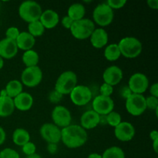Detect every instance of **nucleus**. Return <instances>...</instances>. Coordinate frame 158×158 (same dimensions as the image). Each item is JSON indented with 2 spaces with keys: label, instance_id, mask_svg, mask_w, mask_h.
Returning <instances> with one entry per match:
<instances>
[{
  "label": "nucleus",
  "instance_id": "obj_1",
  "mask_svg": "<svg viewBox=\"0 0 158 158\" xmlns=\"http://www.w3.org/2000/svg\"><path fill=\"white\" fill-rule=\"evenodd\" d=\"M61 140L69 148L82 147L87 140V133L80 125L70 124L61 130Z\"/></svg>",
  "mask_w": 158,
  "mask_h": 158
},
{
  "label": "nucleus",
  "instance_id": "obj_2",
  "mask_svg": "<svg viewBox=\"0 0 158 158\" xmlns=\"http://www.w3.org/2000/svg\"><path fill=\"white\" fill-rule=\"evenodd\" d=\"M117 45L120 54L128 59H134L140 56L143 49L141 42L133 36L124 37Z\"/></svg>",
  "mask_w": 158,
  "mask_h": 158
},
{
  "label": "nucleus",
  "instance_id": "obj_3",
  "mask_svg": "<svg viewBox=\"0 0 158 158\" xmlns=\"http://www.w3.org/2000/svg\"><path fill=\"white\" fill-rule=\"evenodd\" d=\"M42 13L41 6L35 1L28 0L23 2L19 8V16L22 19L29 23L40 20Z\"/></svg>",
  "mask_w": 158,
  "mask_h": 158
},
{
  "label": "nucleus",
  "instance_id": "obj_4",
  "mask_svg": "<svg viewBox=\"0 0 158 158\" xmlns=\"http://www.w3.org/2000/svg\"><path fill=\"white\" fill-rule=\"evenodd\" d=\"M77 86V76L73 71L62 73L55 84V90L62 95L69 94Z\"/></svg>",
  "mask_w": 158,
  "mask_h": 158
},
{
  "label": "nucleus",
  "instance_id": "obj_5",
  "mask_svg": "<svg viewBox=\"0 0 158 158\" xmlns=\"http://www.w3.org/2000/svg\"><path fill=\"white\" fill-rule=\"evenodd\" d=\"M95 29V24L92 20L82 19L73 22L69 30L74 38L83 40L89 38Z\"/></svg>",
  "mask_w": 158,
  "mask_h": 158
},
{
  "label": "nucleus",
  "instance_id": "obj_6",
  "mask_svg": "<svg viewBox=\"0 0 158 158\" xmlns=\"http://www.w3.org/2000/svg\"><path fill=\"white\" fill-rule=\"evenodd\" d=\"M114 16V10L106 2L99 4L93 12V18L95 23L102 27L109 26L113 22Z\"/></svg>",
  "mask_w": 158,
  "mask_h": 158
},
{
  "label": "nucleus",
  "instance_id": "obj_7",
  "mask_svg": "<svg viewBox=\"0 0 158 158\" xmlns=\"http://www.w3.org/2000/svg\"><path fill=\"white\" fill-rule=\"evenodd\" d=\"M126 109L133 116H140L146 111V98L143 94H132L126 99Z\"/></svg>",
  "mask_w": 158,
  "mask_h": 158
},
{
  "label": "nucleus",
  "instance_id": "obj_8",
  "mask_svg": "<svg viewBox=\"0 0 158 158\" xmlns=\"http://www.w3.org/2000/svg\"><path fill=\"white\" fill-rule=\"evenodd\" d=\"M43 72L38 66L26 67L21 74V83L28 87H35L41 83Z\"/></svg>",
  "mask_w": 158,
  "mask_h": 158
},
{
  "label": "nucleus",
  "instance_id": "obj_9",
  "mask_svg": "<svg viewBox=\"0 0 158 158\" xmlns=\"http://www.w3.org/2000/svg\"><path fill=\"white\" fill-rule=\"evenodd\" d=\"M73 103L77 106H84L92 99V92L88 86L77 85L69 94Z\"/></svg>",
  "mask_w": 158,
  "mask_h": 158
},
{
  "label": "nucleus",
  "instance_id": "obj_10",
  "mask_svg": "<svg viewBox=\"0 0 158 158\" xmlns=\"http://www.w3.org/2000/svg\"><path fill=\"white\" fill-rule=\"evenodd\" d=\"M52 119L56 126L64 128L71 124L72 116L67 108L59 105L52 110Z\"/></svg>",
  "mask_w": 158,
  "mask_h": 158
},
{
  "label": "nucleus",
  "instance_id": "obj_11",
  "mask_svg": "<svg viewBox=\"0 0 158 158\" xmlns=\"http://www.w3.org/2000/svg\"><path fill=\"white\" fill-rule=\"evenodd\" d=\"M149 86L148 78L141 73L133 74L129 80L128 87L133 94H143Z\"/></svg>",
  "mask_w": 158,
  "mask_h": 158
},
{
  "label": "nucleus",
  "instance_id": "obj_12",
  "mask_svg": "<svg viewBox=\"0 0 158 158\" xmlns=\"http://www.w3.org/2000/svg\"><path fill=\"white\" fill-rule=\"evenodd\" d=\"M93 110L99 115H107L114 111V102L110 97L99 95L94 99L92 103Z\"/></svg>",
  "mask_w": 158,
  "mask_h": 158
},
{
  "label": "nucleus",
  "instance_id": "obj_13",
  "mask_svg": "<svg viewBox=\"0 0 158 158\" xmlns=\"http://www.w3.org/2000/svg\"><path fill=\"white\" fill-rule=\"evenodd\" d=\"M40 133L41 137L48 143H58L61 140V130L54 123H44L40 127Z\"/></svg>",
  "mask_w": 158,
  "mask_h": 158
},
{
  "label": "nucleus",
  "instance_id": "obj_14",
  "mask_svg": "<svg viewBox=\"0 0 158 158\" xmlns=\"http://www.w3.org/2000/svg\"><path fill=\"white\" fill-rule=\"evenodd\" d=\"M114 134L119 140L127 142L132 140L135 136V128L129 122L122 121L115 127Z\"/></svg>",
  "mask_w": 158,
  "mask_h": 158
},
{
  "label": "nucleus",
  "instance_id": "obj_15",
  "mask_svg": "<svg viewBox=\"0 0 158 158\" xmlns=\"http://www.w3.org/2000/svg\"><path fill=\"white\" fill-rule=\"evenodd\" d=\"M123 71L119 66H110L106 68L103 74L105 83L114 86L117 85L123 79Z\"/></svg>",
  "mask_w": 158,
  "mask_h": 158
},
{
  "label": "nucleus",
  "instance_id": "obj_16",
  "mask_svg": "<svg viewBox=\"0 0 158 158\" xmlns=\"http://www.w3.org/2000/svg\"><path fill=\"white\" fill-rule=\"evenodd\" d=\"M18 46L15 40L5 38L0 41V56L2 59L9 60L18 53Z\"/></svg>",
  "mask_w": 158,
  "mask_h": 158
},
{
  "label": "nucleus",
  "instance_id": "obj_17",
  "mask_svg": "<svg viewBox=\"0 0 158 158\" xmlns=\"http://www.w3.org/2000/svg\"><path fill=\"white\" fill-rule=\"evenodd\" d=\"M99 123H100V115L93 110L86 111L80 117L81 127L84 130L94 129L98 126Z\"/></svg>",
  "mask_w": 158,
  "mask_h": 158
},
{
  "label": "nucleus",
  "instance_id": "obj_18",
  "mask_svg": "<svg viewBox=\"0 0 158 158\" xmlns=\"http://www.w3.org/2000/svg\"><path fill=\"white\" fill-rule=\"evenodd\" d=\"M89 38H90V43L92 46L97 49H101L103 46H106L109 40L107 32L103 28L94 29Z\"/></svg>",
  "mask_w": 158,
  "mask_h": 158
},
{
  "label": "nucleus",
  "instance_id": "obj_19",
  "mask_svg": "<svg viewBox=\"0 0 158 158\" xmlns=\"http://www.w3.org/2000/svg\"><path fill=\"white\" fill-rule=\"evenodd\" d=\"M15 108L21 111H27L33 104V98L29 93L23 92L13 99Z\"/></svg>",
  "mask_w": 158,
  "mask_h": 158
},
{
  "label": "nucleus",
  "instance_id": "obj_20",
  "mask_svg": "<svg viewBox=\"0 0 158 158\" xmlns=\"http://www.w3.org/2000/svg\"><path fill=\"white\" fill-rule=\"evenodd\" d=\"M40 21L41 22L45 29H52L59 23L60 17L56 12L52 9H47L43 12Z\"/></svg>",
  "mask_w": 158,
  "mask_h": 158
},
{
  "label": "nucleus",
  "instance_id": "obj_21",
  "mask_svg": "<svg viewBox=\"0 0 158 158\" xmlns=\"http://www.w3.org/2000/svg\"><path fill=\"white\" fill-rule=\"evenodd\" d=\"M18 49L23 51L30 50L35 43V39L28 32H20L19 35L15 40Z\"/></svg>",
  "mask_w": 158,
  "mask_h": 158
},
{
  "label": "nucleus",
  "instance_id": "obj_22",
  "mask_svg": "<svg viewBox=\"0 0 158 158\" xmlns=\"http://www.w3.org/2000/svg\"><path fill=\"white\" fill-rule=\"evenodd\" d=\"M15 110L13 99L8 96L1 97L0 96V117H7L10 116Z\"/></svg>",
  "mask_w": 158,
  "mask_h": 158
},
{
  "label": "nucleus",
  "instance_id": "obj_23",
  "mask_svg": "<svg viewBox=\"0 0 158 158\" xmlns=\"http://www.w3.org/2000/svg\"><path fill=\"white\" fill-rule=\"evenodd\" d=\"M86 13L84 6L80 3H74L71 5L68 9V16L73 22L82 19Z\"/></svg>",
  "mask_w": 158,
  "mask_h": 158
},
{
  "label": "nucleus",
  "instance_id": "obj_24",
  "mask_svg": "<svg viewBox=\"0 0 158 158\" xmlns=\"http://www.w3.org/2000/svg\"><path fill=\"white\" fill-rule=\"evenodd\" d=\"M12 140L17 146L23 147L26 143L30 141V134L23 128H17L12 134Z\"/></svg>",
  "mask_w": 158,
  "mask_h": 158
},
{
  "label": "nucleus",
  "instance_id": "obj_25",
  "mask_svg": "<svg viewBox=\"0 0 158 158\" xmlns=\"http://www.w3.org/2000/svg\"><path fill=\"white\" fill-rule=\"evenodd\" d=\"M5 90L6 91L8 97L14 99L23 93V83L19 80H12L7 83Z\"/></svg>",
  "mask_w": 158,
  "mask_h": 158
},
{
  "label": "nucleus",
  "instance_id": "obj_26",
  "mask_svg": "<svg viewBox=\"0 0 158 158\" xmlns=\"http://www.w3.org/2000/svg\"><path fill=\"white\" fill-rule=\"evenodd\" d=\"M39 60H40V57H39L38 53L32 49L25 51L23 55V62L26 67L36 66Z\"/></svg>",
  "mask_w": 158,
  "mask_h": 158
},
{
  "label": "nucleus",
  "instance_id": "obj_27",
  "mask_svg": "<svg viewBox=\"0 0 158 158\" xmlns=\"http://www.w3.org/2000/svg\"><path fill=\"white\" fill-rule=\"evenodd\" d=\"M120 56L121 54L118 45L115 43L110 44L104 50V56L108 61H116L120 58Z\"/></svg>",
  "mask_w": 158,
  "mask_h": 158
},
{
  "label": "nucleus",
  "instance_id": "obj_28",
  "mask_svg": "<svg viewBox=\"0 0 158 158\" xmlns=\"http://www.w3.org/2000/svg\"><path fill=\"white\" fill-rule=\"evenodd\" d=\"M45 32V28L40 20L32 22L28 25V32L35 38L37 36H41Z\"/></svg>",
  "mask_w": 158,
  "mask_h": 158
},
{
  "label": "nucleus",
  "instance_id": "obj_29",
  "mask_svg": "<svg viewBox=\"0 0 158 158\" xmlns=\"http://www.w3.org/2000/svg\"><path fill=\"white\" fill-rule=\"evenodd\" d=\"M102 158H125L123 150L119 147H110L103 152Z\"/></svg>",
  "mask_w": 158,
  "mask_h": 158
},
{
  "label": "nucleus",
  "instance_id": "obj_30",
  "mask_svg": "<svg viewBox=\"0 0 158 158\" xmlns=\"http://www.w3.org/2000/svg\"><path fill=\"white\" fill-rule=\"evenodd\" d=\"M106 122L110 126L116 127L122 122L121 115L119 113L112 111L106 115Z\"/></svg>",
  "mask_w": 158,
  "mask_h": 158
},
{
  "label": "nucleus",
  "instance_id": "obj_31",
  "mask_svg": "<svg viewBox=\"0 0 158 158\" xmlns=\"http://www.w3.org/2000/svg\"><path fill=\"white\" fill-rule=\"evenodd\" d=\"M0 158H19V154L15 150L5 148L0 152Z\"/></svg>",
  "mask_w": 158,
  "mask_h": 158
},
{
  "label": "nucleus",
  "instance_id": "obj_32",
  "mask_svg": "<svg viewBox=\"0 0 158 158\" xmlns=\"http://www.w3.org/2000/svg\"><path fill=\"white\" fill-rule=\"evenodd\" d=\"M114 92V87L107 83H103L100 87V93L101 96L104 97H110Z\"/></svg>",
  "mask_w": 158,
  "mask_h": 158
},
{
  "label": "nucleus",
  "instance_id": "obj_33",
  "mask_svg": "<svg viewBox=\"0 0 158 158\" xmlns=\"http://www.w3.org/2000/svg\"><path fill=\"white\" fill-rule=\"evenodd\" d=\"M20 32L18 28L16 27H9L8 28L6 32V38L8 39H10V40H16V39L18 38V36L19 35Z\"/></svg>",
  "mask_w": 158,
  "mask_h": 158
},
{
  "label": "nucleus",
  "instance_id": "obj_34",
  "mask_svg": "<svg viewBox=\"0 0 158 158\" xmlns=\"http://www.w3.org/2000/svg\"><path fill=\"white\" fill-rule=\"evenodd\" d=\"M106 3L114 10V9L123 8L127 3V1L126 0H108Z\"/></svg>",
  "mask_w": 158,
  "mask_h": 158
},
{
  "label": "nucleus",
  "instance_id": "obj_35",
  "mask_svg": "<svg viewBox=\"0 0 158 158\" xmlns=\"http://www.w3.org/2000/svg\"><path fill=\"white\" fill-rule=\"evenodd\" d=\"M35 151H36V146L32 142H28L23 146V152L27 156L35 154Z\"/></svg>",
  "mask_w": 158,
  "mask_h": 158
},
{
  "label": "nucleus",
  "instance_id": "obj_36",
  "mask_svg": "<svg viewBox=\"0 0 158 158\" xmlns=\"http://www.w3.org/2000/svg\"><path fill=\"white\" fill-rule=\"evenodd\" d=\"M146 106L147 108L150 110H154L158 108V99L157 97H152V96H150V97H147L146 98Z\"/></svg>",
  "mask_w": 158,
  "mask_h": 158
},
{
  "label": "nucleus",
  "instance_id": "obj_37",
  "mask_svg": "<svg viewBox=\"0 0 158 158\" xmlns=\"http://www.w3.org/2000/svg\"><path fill=\"white\" fill-rule=\"evenodd\" d=\"M62 98H63V95L57 92L56 90H55V89L50 92V94H49V100L52 103H59L62 100Z\"/></svg>",
  "mask_w": 158,
  "mask_h": 158
},
{
  "label": "nucleus",
  "instance_id": "obj_38",
  "mask_svg": "<svg viewBox=\"0 0 158 158\" xmlns=\"http://www.w3.org/2000/svg\"><path fill=\"white\" fill-rule=\"evenodd\" d=\"M61 23L62 25H63V27L66 28V29H70L71 26H72L73 23V21L68 15H66V16H64L62 19Z\"/></svg>",
  "mask_w": 158,
  "mask_h": 158
},
{
  "label": "nucleus",
  "instance_id": "obj_39",
  "mask_svg": "<svg viewBox=\"0 0 158 158\" xmlns=\"http://www.w3.org/2000/svg\"><path fill=\"white\" fill-rule=\"evenodd\" d=\"M150 93L151 96L154 97H158V83H155L152 84L150 87Z\"/></svg>",
  "mask_w": 158,
  "mask_h": 158
},
{
  "label": "nucleus",
  "instance_id": "obj_40",
  "mask_svg": "<svg viewBox=\"0 0 158 158\" xmlns=\"http://www.w3.org/2000/svg\"><path fill=\"white\" fill-rule=\"evenodd\" d=\"M47 150L49 151V153H50L51 154H55L56 153L57 150H58V147H57L56 143H48Z\"/></svg>",
  "mask_w": 158,
  "mask_h": 158
},
{
  "label": "nucleus",
  "instance_id": "obj_41",
  "mask_svg": "<svg viewBox=\"0 0 158 158\" xmlns=\"http://www.w3.org/2000/svg\"><path fill=\"white\" fill-rule=\"evenodd\" d=\"M133 93L131 92V89H129V87H124V88H123L121 90L122 96H123L125 99H127L128 97H129Z\"/></svg>",
  "mask_w": 158,
  "mask_h": 158
},
{
  "label": "nucleus",
  "instance_id": "obj_42",
  "mask_svg": "<svg viewBox=\"0 0 158 158\" xmlns=\"http://www.w3.org/2000/svg\"><path fill=\"white\" fill-rule=\"evenodd\" d=\"M148 5L151 9H158V0H148Z\"/></svg>",
  "mask_w": 158,
  "mask_h": 158
},
{
  "label": "nucleus",
  "instance_id": "obj_43",
  "mask_svg": "<svg viewBox=\"0 0 158 158\" xmlns=\"http://www.w3.org/2000/svg\"><path fill=\"white\" fill-rule=\"evenodd\" d=\"M6 132H5L4 129L0 127V145H2L3 143H4L5 140H6Z\"/></svg>",
  "mask_w": 158,
  "mask_h": 158
},
{
  "label": "nucleus",
  "instance_id": "obj_44",
  "mask_svg": "<svg viewBox=\"0 0 158 158\" xmlns=\"http://www.w3.org/2000/svg\"><path fill=\"white\" fill-rule=\"evenodd\" d=\"M150 138L151 139V140L152 141H154V140H157L158 139V132L157 131H151V134H150Z\"/></svg>",
  "mask_w": 158,
  "mask_h": 158
},
{
  "label": "nucleus",
  "instance_id": "obj_45",
  "mask_svg": "<svg viewBox=\"0 0 158 158\" xmlns=\"http://www.w3.org/2000/svg\"><path fill=\"white\" fill-rule=\"evenodd\" d=\"M99 124H107L106 122V115H100V123Z\"/></svg>",
  "mask_w": 158,
  "mask_h": 158
},
{
  "label": "nucleus",
  "instance_id": "obj_46",
  "mask_svg": "<svg viewBox=\"0 0 158 158\" xmlns=\"http://www.w3.org/2000/svg\"><path fill=\"white\" fill-rule=\"evenodd\" d=\"M153 149H154V152L156 153V154H157L158 153V139L157 140H155L153 141Z\"/></svg>",
  "mask_w": 158,
  "mask_h": 158
},
{
  "label": "nucleus",
  "instance_id": "obj_47",
  "mask_svg": "<svg viewBox=\"0 0 158 158\" xmlns=\"http://www.w3.org/2000/svg\"><path fill=\"white\" fill-rule=\"evenodd\" d=\"M87 158H102V155L97 154V153H92L88 156Z\"/></svg>",
  "mask_w": 158,
  "mask_h": 158
},
{
  "label": "nucleus",
  "instance_id": "obj_48",
  "mask_svg": "<svg viewBox=\"0 0 158 158\" xmlns=\"http://www.w3.org/2000/svg\"><path fill=\"white\" fill-rule=\"evenodd\" d=\"M26 158H42L41 156L40 155V154H36V153H35V154H31V155H29L26 157Z\"/></svg>",
  "mask_w": 158,
  "mask_h": 158
},
{
  "label": "nucleus",
  "instance_id": "obj_49",
  "mask_svg": "<svg viewBox=\"0 0 158 158\" xmlns=\"http://www.w3.org/2000/svg\"><path fill=\"white\" fill-rule=\"evenodd\" d=\"M4 66V61H3V59L0 56V69L3 67Z\"/></svg>",
  "mask_w": 158,
  "mask_h": 158
}]
</instances>
